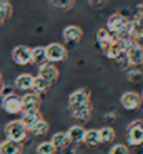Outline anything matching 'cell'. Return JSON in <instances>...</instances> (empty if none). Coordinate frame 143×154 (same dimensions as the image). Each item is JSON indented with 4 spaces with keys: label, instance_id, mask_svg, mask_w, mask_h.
Returning a JSON list of instances; mask_svg holds the SVG:
<instances>
[{
    "label": "cell",
    "instance_id": "obj_3",
    "mask_svg": "<svg viewBox=\"0 0 143 154\" xmlns=\"http://www.w3.org/2000/svg\"><path fill=\"white\" fill-rule=\"evenodd\" d=\"M129 19L122 13H113L107 20V30L114 37L128 35Z\"/></svg>",
    "mask_w": 143,
    "mask_h": 154
},
{
    "label": "cell",
    "instance_id": "obj_12",
    "mask_svg": "<svg viewBox=\"0 0 143 154\" xmlns=\"http://www.w3.org/2000/svg\"><path fill=\"white\" fill-rule=\"evenodd\" d=\"M39 77H42L44 81H47L49 85H51L59 79V71L51 63H44V65L39 66Z\"/></svg>",
    "mask_w": 143,
    "mask_h": 154
},
{
    "label": "cell",
    "instance_id": "obj_29",
    "mask_svg": "<svg viewBox=\"0 0 143 154\" xmlns=\"http://www.w3.org/2000/svg\"><path fill=\"white\" fill-rule=\"evenodd\" d=\"M50 4L54 6V8H59V9H70L72 6H73L75 4V2H73V0H67V2H50Z\"/></svg>",
    "mask_w": 143,
    "mask_h": 154
},
{
    "label": "cell",
    "instance_id": "obj_31",
    "mask_svg": "<svg viewBox=\"0 0 143 154\" xmlns=\"http://www.w3.org/2000/svg\"><path fill=\"white\" fill-rule=\"evenodd\" d=\"M136 14H137V17L143 18V3L137 4V6H136Z\"/></svg>",
    "mask_w": 143,
    "mask_h": 154
},
{
    "label": "cell",
    "instance_id": "obj_26",
    "mask_svg": "<svg viewBox=\"0 0 143 154\" xmlns=\"http://www.w3.org/2000/svg\"><path fill=\"white\" fill-rule=\"evenodd\" d=\"M11 14V4L8 2H0V25H1L6 18Z\"/></svg>",
    "mask_w": 143,
    "mask_h": 154
},
{
    "label": "cell",
    "instance_id": "obj_22",
    "mask_svg": "<svg viewBox=\"0 0 143 154\" xmlns=\"http://www.w3.org/2000/svg\"><path fill=\"white\" fill-rule=\"evenodd\" d=\"M49 86L50 85H49L47 81H44L42 77L36 76V77H33V82H31L30 90H31V92H33V94H35V95L39 96V95H42L44 92H47Z\"/></svg>",
    "mask_w": 143,
    "mask_h": 154
},
{
    "label": "cell",
    "instance_id": "obj_21",
    "mask_svg": "<svg viewBox=\"0 0 143 154\" xmlns=\"http://www.w3.org/2000/svg\"><path fill=\"white\" fill-rule=\"evenodd\" d=\"M23 150L22 144L10 142V140H4L0 144V154H20Z\"/></svg>",
    "mask_w": 143,
    "mask_h": 154
},
{
    "label": "cell",
    "instance_id": "obj_24",
    "mask_svg": "<svg viewBox=\"0 0 143 154\" xmlns=\"http://www.w3.org/2000/svg\"><path fill=\"white\" fill-rule=\"evenodd\" d=\"M28 130H29L30 134H33V135H35V137H42V135H45V134L49 131V124L45 120H40L35 125L29 128Z\"/></svg>",
    "mask_w": 143,
    "mask_h": 154
},
{
    "label": "cell",
    "instance_id": "obj_27",
    "mask_svg": "<svg viewBox=\"0 0 143 154\" xmlns=\"http://www.w3.org/2000/svg\"><path fill=\"white\" fill-rule=\"evenodd\" d=\"M57 149L50 142H43L36 146V154H55Z\"/></svg>",
    "mask_w": 143,
    "mask_h": 154
},
{
    "label": "cell",
    "instance_id": "obj_5",
    "mask_svg": "<svg viewBox=\"0 0 143 154\" xmlns=\"http://www.w3.org/2000/svg\"><path fill=\"white\" fill-rule=\"evenodd\" d=\"M127 144L129 146H138L143 144V120L137 119L127 126Z\"/></svg>",
    "mask_w": 143,
    "mask_h": 154
},
{
    "label": "cell",
    "instance_id": "obj_6",
    "mask_svg": "<svg viewBox=\"0 0 143 154\" xmlns=\"http://www.w3.org/2000/svg\"><path fill=\"white\" fill-rule=\"evenodd\" d=\"M45 54H47V61L50 63L63 62L67 60L68 51L60 43H50L45 47Z\"/></svg>",
    "mask_w": 143,
    "mask_h": 154
},
{
    "label": "cell",
    "instance_id": "obj_11",
    "mask_svg": "<svg viewBox=\"0 0 143 154\" xmlns=\"http://www.w3.org/2000/svg\"><path fill=\"white\" fill-rule=\"evenodd\" d=\"M40 104H42V101L38 95H35L33 92L25 94L22 97V112L39 111Z\"/></svg>",
    "mask_w": 143,
    "mask_h": 154
},
{
    "label": "cell",
    "instance_id": "obj_23",
    "mask_svg": "<svg viewBox=\"0 0 143 154\" xmlns=\"http://www.w3.org/2000/svg\"><path fill=\"white\" fill-rule=\"evenodd\" d=\"M31 63L42 66L47 63V54H45V47H35L31 48Z\"/></svg>",
    "mask_w": 143,
    "mask_h": 154
},
{
    "label": "cell",
    "instance_id": "obj_2",
    "mask_svg": "<svg viewBox=\"0 0 143 154\" xmlns=\"http://www.w3.org/2000/svg\"><path fill=\"white\" fill-rule=\"evenodd\" d=\"M115 38H118L123 46L122 57H124L127 65L133 69L142 68L143 67V47L129 35L115 37Z\"/></svg>",
    "mask_w": 143,
    "mask_h": 154
},
{
    "label": "cell",
    "instance_id": "obj_30",
    "mask_svg": "<svg viewBox=\"0 0 143 154\" xmlns=\"http://www.w3.org/2000/svg\"><path fill=\"white\" fill-rule=\"evenodd\" d=\"M127 77H128L129 81H132V82H138V81H141V79H142V72L139 71V69H133V68H132L131 71H128Z\"/></svg>",
    "mask_w": 143,
    "mask_h": 154
},
{
    "label": "cell",
    "instance_id": "obj_1",
    "mask_svg": "<svg viewBox=\"0 0 143 154\" xmlns=\"http://www.w3.org/2000/svg\"><path fill=\"white\" fill-rule=\"evenodd\" d=\"M95 42L104 57L118 61L123 56V46L118 38L112 35L106 28H99L95 33Z\"/></svg>",
    "mask_w": 143,
    "mask_h": 154
},
{
    "label": "cell",
    "instance_id": "obj_28",
    "mask_svg": "<svg viewBox=\"0 0 143 154\" xmlns=\"http://www.w3.org/2000/svg\"><path fill=\"white\" fill-rule=\"evenodd\" d=\"M108 154H129V149L124 144H114L109 149Z\"/></svg>",
    "mask_w": 143,
    "mask_h": 154
},
{
    "label": "cell",
    "instance_id": "obj_16",
    "mask_svg": "<svg viewBox=\"0 0 143 154\" xmlns=\"http://www.w3.org/2000/svg\"><path fill=\"white\" fill-rule=\"evenodd\" d=\"M67 135L70 140V143H74V144H79L83 143L84 140V135H86V129L80 125H73L70 126L68 131H67Z\"/></svg>",
    "mask_w": 143,
    "mask_h": 154
},
{
    "label": "cell",
    "instance_id": "obj_10",
    "mask_svg": "<svg viewBox=\"0 0 143 154\" xmlns=\"http://www.w3.org/2000/svg\"><path fill=\"white\" fill-rule=\"evenodd\" d=\"M3 109L8 114H22V97L15 94H9L3 99Z\"/></svg>",
    "mask_w": 143,
    "mask_h": 154
},
{
    "label": "cell",
    "instance_id": "obj_15",
    "mask_svg": "<svg viewBox=\"0 0 143 154\" xmlns=\"http://www.w3.org/2000/svg\"><path fill=\"white\" fill-rule=\"evenodd\" d=\"M83 30L78 25H68L63 30V38L68 43H78L82 39Z\"/></svg>",
    "mask_w": 143,
    "mask_h": 154
},
{
    "label": "cell",
    "instance_id": "obj_17",
    "mask_svg": "<svg viewBox=\"0 0 143 154\" xmlns=\"http://www.w3.org/2000/svg\"><path fill=\"white\" fill-rule=\"evenodd\" d=\"M50 143L53 144V146L58 150V149H66L69 146L70 140L67 135V133H63V131H59V133H55L53 137L50 139Z\"/></svg>",
    "mask_w": 143,
    "mask_h": 154
},
{
    "label": "cell",
    "instance_id": "obj_13",
    "mask_svg": "<svg viewBox=\"0 0 143 154\" xmlns=\"http://www.w3.org/2000/svg\"><path fill=\"white\" fill-rule=\"evenodd\" d=\"M90 104V91L88 88H78L68 97V105H84Z\"/></svg>",
    "mask_w": 143,
    "mask_h": 154
},
{
    "label": "cell",
    "instance_id": "obj_32",
    "mask_svg": "<svg viewBox=\"0 0 143 154\" xmlns=\"http://www.w3.org/2000/svg\"><path fill=\"white\" fill-rule=\"evenodd\" d=\"M0 92H1V83H0Z\"/></svg>",
    "mask_w": 143,
    "mask_h": 154
},
{
    "label": "cell",
    "instance_id": "obj_33",
    "mask_svg": "<svg viewBox=\"0 0 143 154\" xmlns=\"http://www.w3.org/2000/svg\"><path fill=\"white\" fill-rule=\"evenodd\" d=\"M141 96H142V100H143V91H142V94H141Z\"/></svg>",
    "mask_w": 143,
    "mask_h": 154
},
{
    "label": "cell",
    "instance_id": "obj_25",
    "mask_svg": "<svg viewBox=\"0 0 143 154\" xmlns=\"http://www.w3.org/2000/svg\"><path fill=\"white\" fill-rule=\"evenodd\" d=\"M98 131H99V137H101L102 143H112L115 138V131L113 128H110V126H103L101 129H98Z\"/></svg>",
    "mask_w": 143,
    "mask_h": 154
},
{
    "label": "cell",
    "instance_id": "obj_4",
    "mask_svg": "<svg viewBox=\"0 0 143 154\" xmlns=\"http://www.w3.org/2000/svg\"><path fill=\"white\" fill-rule=\"evenodd\" d=\"M28 133H29L28 128L22 123L20 119L11 120L5 125V137L6 140H10V142L22 144V142L27 139Z\"/></svg>",
    "mask_w": 143,
    "mask_h": 154
},
{
    "label": "cell",
    "instance_id": "obj_19",
    "mask_svg": "<svg viewBox=\"0 0 143 154\" xmlns=\"http://www.w3.org/2000/svg\"><path fill=\"white\" fill-rule=\"evenodd\" d=\"M31 82H33V76H31L30 73H22V75L16 76V79L14 81V86L18 90L27 91V90H30Z\"/></svg>",
    "mask_w": 143,
    "mask_h": 154
},
{
    "label": "cell",
    "instance_id": "obj_7",
    "mask_svg": "<svg viewBox=\"0 0 143 154\" xmlns=\"http://www.w3.org/2000/svg\"><path fill=\"white\" fill-rule=\"evenodd\" d=\"M142 96L136 92V91H127L124 94H122L121 96V105L123 106L124 110L128 111H133V110H138L142 105Z\"/></svg>",
    "mask_w": 143,
    "mask_h": 154
},
{
    "label": "cell",
    "instance_id": "obj_18",
    "mask_svg": "<svg viewBox=\"0 0 143 154\" xmlns=\"http://www.w3.org/2000/svg\"><path fill=\"white\" fill-rule=\"evenodd\" d=\"M83 143L86 144L87 146H89V148H97L98 145L102 144L101 137H99V131L97 129L86 130V135H84Z\"/></svg>",
    "mask_w": 143,
    "mask_h": 154
},
{
    "label": "cell",
    "instance_id": "obj_8",
    "mask_svg": "<svg viewBox=\"0 0 143 154\" xmlns=\"http://www.w3.org/2000/svg\"><path fill=\"white\" fill-rule=\"evenodd\" d=\"M11 58L19 66H27L31 63V48L27 46H16L11 52Z\"/></svg>",
    "mask_w": 143,
    "mask_h": 154
},
{
    "label": "cell",
    "instance_id": "obj_20",
    "mask_svg": "<svg viewBox=\"0 0 143 154\" xmlns=\"http://www.w3.org/2000/svg\"><path fill=\"white\" fill-rule=\"evenodd\" d=\"M22 123L29 129L40 120H43L42 114L39 111H29V112H22Z\"/></svg>",
    "mask_w": 143,
    "mask_h": 154
},
{
    "label": "cell",
    "instance_id": "obj_14",
    "mask_svg": "<svg viewBox=\"0 0 143 154\" xmlns=\"http://www.w3.org/2000/svg\"><path fill=\"white\" fill-rule=\"evenodd\" d=\"M128 35L133 39H143V18L136 15L132 20H129Z\"/></svg>",
    "mask_w": 143,
    "mask_h": 154
},
{
    "label": "cell",
    "instance_id": "obj_9",
    "mask_svg": "<svg viewBox=\"0 0 143 154\" xmlns=\"http://www.w3.org/2000/svg\"><path fill=\"white\" fill-rule=\"evenodd\" d=\"M92 104L84 105H68V112L72 118L80 121H87L92 115Z\"/></svg>",
    "mask_w": 143,
    "mask_h": 154
}]
</instances>
